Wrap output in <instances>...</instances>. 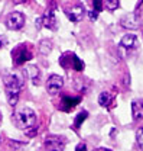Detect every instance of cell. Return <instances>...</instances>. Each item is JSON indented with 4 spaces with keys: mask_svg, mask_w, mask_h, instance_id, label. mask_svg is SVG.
Here are the masks:
<instances>
[{
    "mask_svg": "<svg viewBox=\"0 0 143 151\" xmlns=\"http://www.w3.org/2000/svg\"><path fill=\"white\" fill-rule=\"evenodd\" d=\"M3 83L6 86V94L9 99V105L15 106L19 100V93L23 89V80L16 74H4L3 76Z\"/></svg>",
    "mask_w": 143,
    "mask_h": 151,
    "instance_id": "1",
    "label": "cell"
},
{
    "mask_svg": "<svg viewBox=\"0 0 143 151\" xmlns=\"http://www.w3.org/2000/svg\"><path fill=\"white\" fill-rule=\"evenodd\" d=\"M12 121H13L16 128L26 131V129H32L36 125V115L29 108H22V109L13 112Z\"/></svg>",
    "mask_w": 143,
    "mask_h": 151,
    "instance_id": "2",
    "label": "cell"
},
{
    "mask_svg": "<svg viewBox=\"0 0 143 151\" xmlns=\"http://www.w3.org/2000/svg\"><path fill=\"white\" fill-rule=\"evenodd\" d=\"M43 144L48 151H64L65 144H67V138H64L61 135H49L45 138Z\"/></svg>",
    "mask_w": 143,
    "mask_h": 151,
    "instance_id": "3",
    "label": "cell"
},
{
    "mask_svg": "<svg viewBox=\"0 0 143 151\" xmlns=\"http://www.w3.org/2000/svg\"><path fill=\"white\" fill-rule=\"evenodd\" d=\"M6 28L12 31H18L25 26V16L20 12H12L6 16Z\"/></svg>",
    "mask_w": 143,
    "mask_h": 151,
    "instance_id": "4",
    "label": "cell"
},
{
    "mask_svg": "<svg viewBox=\"0 0 143 151\" xmlns=\"http://www.w3.org/2000/svg\"><path fill=\"white\" fill-rule=\"evenodd\" d=\"M62 87H64V78L61 76H58V74L49 76V78L46 81V90H48V93L52 94V96H56L62 90Z\"/></svg>",
    "mask_w": 143,
    "mask_h": 151,
    "instance_id": "5",
    "label": "cell"
},
{
    "mask_svg": "<svg viewBox=\"0 0 143 151\" xmlns=\"http://www.w3.org/2000/svg\"><path fill=\"white\" fill-rule=\"evenodd\" d=\"M64 12H65V15L68 16V19H70L71 22H80V20H83L84 15H85V9H84V6L80 4V3L72 4L70 7H65Z\"/></svg>",
    "mask_w": 143,
    "mask_h": 151,
    "instance_id": "6",
    "label": "cell"
},
{
    "mask_svg": "<svg viewBox=\"0 0 143 151\" xmlns=\"http://www.w3.org/2000/svg\"><path fill=\"white\" fill-rule=\"evenodd\" d=\"M13 60H15L16 65L25 64V63H28L29 60H32V52H31L25 45H20L19 48H16V50L13 51Z\"/></svg>",
    "mask_w": 143,
    "mask_h": 151,
    "instance_id": "7",
    "label": "cell"
},
{
    "mask_svg": "<svg viewBox=\"0 0 143 151\" xmlns=\"http://www.w3.org/2000/svg\"><path fill=\"white\" fill-rule=\"evenodd\" d=\"M67 63H71L72 68H74L75 71H83V70H84V61L80 60L78 57L74 55V54H68V55L61 58V65H62V67H64Z\"/></svg>",
    "mask_w": 143,
    "mask_h": 151,
    "instance_id": "8",
    "label": "cell"
},
{
    "mask_svg": "<svg viewBox=\"0 0 143 151\" xmlns=\"http://www.w3.org/2000/svg\"><path fill=\"white\" fill-rule=\"evenodd\" d=\"M120 25L123 28H126V29H137L139 25H140V19L137 18L134 13H129V15H126V16L122 18Z\"/></svg>",
    "mask_w": 143,
    "mask_h": 151,
    "instance_id": "9",
    "label": "cell"
},
{
    "mask_svg": "<svg viewBox=\"0 0 143 151\" xmlns=\"http://www.w3.org/2000/svg\"><path fill=\"white\" fill-rule=\"evenodd\" d=\"M42 20V26H45V28H48V29H51V31H55L56 29V18H55V12L54 10H46L45 13H43V16L41 18Z\"/></svg>",
    "mask_w": 143,
    "mask_h": 151,
    "instance_id": "10",
    "label": "cell"
},
{
    "mask_svg": "<svg viewBox=\"0 0 143 151\" xmlns=\"http://www.w3.org/2000/svg\"><path fill=\"white\" fill-rule=\"evenodd\" d=\"M23 74L26 76L33 84H39L41 83V70L36 65H28L23 68Z\"/></svg>",
    "mask_w": 143,
    "mask_h": 151,
    "instance_id": "11",
    "label": "cell"
},
{
    "mask_svg": "<svg viewBox=\"0 0 143 151\" xmlns=\"http://www.w3.org/2000/svg\"><path fill=\"white\" fill-rule=\"evenodd\" d=\"M81 102V97H71V96H64L61 100V109L64 112H71L72 109Z\"/></svg>",
    "mask_w": 143,
    "mask_h": 151,
    "instance_id": "12",
    "label": "cell"
},
{
    "mask_svg": "<svg viewBox=\"0 0 143 151\" xmlns=\"http://www.w3.org/2000/svg\"><path fill=\"white\" fill-rule=\"evenodd\" d=\"M139 45L137 42V37L134 34H127L122 38V42H120V47L126 48V50H134L136 47Z\"/></svg>",
    "mask_w": 143,
    "mask_h": 151,
    "instance_id": "13",
    "label": "cell"
},
{
    "mask_svg": "<svg viewBox=\"0 0 143 151\" xmlns=\"http://www.w3.org/2000/svg\"><path fill=\"white\" fill-rule=\"evenodd\" d=\"M132 116L134 121L143 119V102L142 100H134L132 103Z\"/></svg>",
    "mask_w": 143,
    "mask_h": 151,
    "instance_id": "14",
    "label": "cell"
},
{
    "mask_svg": "<svg viewBox=\"0 0 143 151\" xmlns=\"http://www.w3.org/2000/svg\"><path fill=\"white\" fill-rule=\"evenodd\" d=\"M111 102H113V96L108 93V92H103V93L98 96V103L103 108H108L111 105Z\"/></svg>",
    "mask_w": 143,
    "mask_h": 151,
    "instance_id": "15",
    "label": "cell"
},
{
    "mask_svg": "<svg viewBox=\"0 0 143 151\" xmlns=\"http://www.w3.org/2000/svg\"><path fill=\"white\" fill-rule=\"evenodd\" d=\"M87 118H88V113L85 112V111L81 112V113H78L77 118H75V121H74V122H75V124H74V128H80V127L83 125V122H84Z\"/></svg>",
    "mask_w": 143,
    "mask_h": 151,
    "instance_id": "16",
    "label": "cell"
},
{
    "mask_svg": "<svg viewBox=\"0 0 143 151\" xmlns=\"http://www.w3.org/2000/svg\"><path fill=\"white\" fill-rule=\"evenodd\" d=\"M104 3V6L107 7L108 10H116V9H119V6H120V0H104L103 1Z\"/></svg>",
    "mask_w": 143,
    "mask_h": 151,
    "instance_id": "17",
    "label": "cell"
},
{
    "mask_svg": "<svg viewBox=\"0 0 143 151\" xmlns=\"http://www.w3.org/2000/svg\"><path fill=\"white\" fill-rule=\"evenodd\" d=\"M51 50H52V44H51L48 39L42 41V44H41V51H42V54H48Z\"/></svg>",
    "mask_w": 143,
    "mask_h": 151,
    "instance_id": "18",
    "label": "cell"
},
{
    "mask_svg": "<svg viewBox=\"0 0 143 151\" xmlns=\"http://www.w3.org/2000/svg\"><path fill=\"white\" fill-rule=\"evenodd\" d=\"M136 141H137V145L140 147V150L143 151V127L139 128L136 132Z\"/></svg>",
    "mask_w": 143,
    "mask_h": 151,
    "instance_id": "19",
    "label": "cell"
},
{
    "mask_svg": "<svg viewBox=\"0 0 143 151\" xmlns=\"http://www.w3.org/2000/svg\"><path fill=\"white\" fill-rule=\"evenodd\" d=\"M136 16L139 19L143 18V0H140L139 3H137V6H136V9H134V12H133Z\"/></svg>",
    "mask_w": 143,
    "mask_h": 151,
    "instance_id": "20",
    "label": "cell"
},
{
    "mask_svg": "<svg viewBox=\"0 0 143 151\" xmlns=\"http://www.w3.org/2000/svg\"><path fill=\"white\" fill-rule=\"evenodd\" d=\"M92 9L100 13L103 10V0H92Z\"/></svg>",
    "mask_w": 143,
    "mask_h": 151,
    "instance_id": "21",
    "label": "cell"
},
{
    "mask_svg": "<svg viewBox=\"0 0 143 151\" xmlns=\"http://www.w3.org/2000/svg\"><path fill=\"white\" fill-rule=\"evenodd\" d=\"M13 151H26V144L25 142H15Z\"/></svg>",
    "mask_w": 143,
    "mask_h": 151,
    "instance_id": "22",
    "label": "cell"
},
{
    "mask_svg": "<svg viewBox=\"0 0 143 151\" xmlns=\"http://www.w3.org/2000/svg\"><path fill=\"white\" fill-rule=\"evenodd\" d=\"M75 151H87V145H85L84 142H81V144H78V145L75 147Z\"/></svg>",
    "mask_w": 143,
    "mask_h": 151,
    "instance_id": "23",
    "label": "cell"
},
{
    "mask_svg": "<svg viewBox=\"0 0 143 151\" xmlns=\"http://www.w3.org/2000/svg\"><path fill=\"white\" fill-rule=\"evenodd\" d=\"M4 45H7V38L0 35V48H3Z\"/></svg>",
    "mask_w": 143,
    "mask_h": 151,
    "instance_id": "24",
    "label": "cell"
},
{
    "mask_svg": "<svg viewBox=\"0 0 143 151\" xmlns=\"http://www.w3.org/2000/svg\"><path fill=\"white\" fill-rule=\"evenodd\" d=\"M88 16L91 20H95L97 16H98V12H95V10H92V12H88Z\"/></svg>",
    "mask_w": 143,
    "mask_h": 151,
    "instance_id": "25",
    "label": "cell"
},
{
    "mask_svg": "<svg viewBox=\"0 0 143 151\" xmlns=\"http://www.w3.org/2000/svg\"><path fill=\"white\" fill-rule=\"evenodd\" d=\"M26 135H28V137H31V138H33V137L36 135V129H32V131L26 129Z\"/></svg>",
    "mask_w": 143,
    "mask_h": 151,
    "instance_id": "26",
    "label": "cell"
},
{
    "mask_svg": "<svg viewBox=\"0 0 143 151\" xmlns=\"http://www.w3.org/2000/svg\"><path fill=\"white\" fill-rule=\"evenodd\" d=\"M28 0H13V3L15 4H22V3H26Z\"/></svg>",
    "mask_w": 143,
    "mask_h": 151,
    "instance_id": "27",
    "label": "cell"
},
{
    "mask_svg": "<svg viewBox=\"0 0 143 151\" xmlns=\"http://www.w3.org/2000/svg\"><path fill=\"white\" fill-rule=\"evenodd\" d=\"M95 151H111V150H107V148H97Z\"/></svg>",
    "mask_w": 143,
    "mask_h": 151,
    "instance_id": "28",
    "label": "cell"
}]
</instances>
